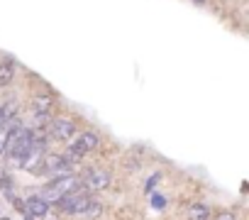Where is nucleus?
Returning a JSON list of instances; mask_svg holds the SVG:
<instances>
[{
    "label": "nucleus",
    "instance_id": "obj_1",
    "mask_svg": "<svg viewBox=\"0 0 249 220\" xmlns=\"http://www.w3.org/2000/svg\"><path fill=\"white\" fill-rule=\"evenodd\" d=\"M81 186V181H78V176H71V174H64V176H56L54 181H49L47 186H44V193L39 196V198H44L47 203H56V201H61L66 193H71V191H76Z\"/></svg>",
    "mask_w": 249,
    "mask_h": 220
},
{
    "label": "nucleus",
    "instance_id": "obj_2",
    "mask_svg": "<svg viewBox=\"0 0 249 220\" xmlns=\"http://www.w3.org/2000/svg\"><path fill=\"white\" fill-rule=\"evenodd\" d=\"M90 203H93V198H90L88 193H83L81 188H76V191L66 193L61 201H56V205H59L64 213H69V215H83V213L90 208Z\"/></svg>",
    "mask_w": 249,
    "mask_h": 220
},
{
    "label": "nucleus",
    "instance_id": "obj_3",
    "mask_svg": "<svg viewBox=\"0 0 249 220\" xmlns=\"http://www.w3.org/2000/svg\"><path fill=\"white\" fill-rule=\"evenodd\" d=\"M98 147V135L95 132H81V137L69 147V162H76V159H81V157H86L88 152H93Z\"/></svg>",
    "mask_w": 249,
    "mask_h": 220
},
{
    "label": "nucleus",
    "instance_id": "obj_4",
    "mask_svg": "<svg viewBox=\"0 0 249 220\" xmlns=\"http://www.w3.org/2000/svg\"><path fill=\"white\" fill-rule=\"evenodd\" d=\"M78 181H81L83 188H88V191H105V188L110 186V174H107L105 169L90 166V169L83 171V176H81Z\"/></svg>",
    "mask_w": 249,
    "mask_h": 220
},
{
    "label": "nucleus",
    "instance_id": "obj_5",
    "mask_svg": "<svg viewBox=\"0 0 249 220\" xmlns=\"http://www.w3.org/2000/svg\"><path fill=\"white\" fill-rule=\"evenodd\" d=\"M47 147L44 145H37V142H32V147H30V152L22 157V162H20V166L25 169V171H30V174H39V166H42V159H44V152Z\"/></svg>",
    "mask_w": 249,
    "mask_h": 220
},
{
    "label": "nucleus",
    "instance_id": "obj_6",
    "mask_svg": "<svg viewBox=\"0 0 249 220\" xmlns=\"http://www.w3.org/2000/svg\"><path fill=\"white\" fill-rule=\"evenodd\" d=\"M47 132H49V137H54V140H71L73 132H76V125H73L71 120H66V118H54Z\"/></svg>",
    "mask_w": 249,
    "mask_h": 220
},
{
    "label": "nucleus",
    "instance_id": "obj_7",
    "mask_svg": "<svg viewBox=\"0 0 249 220\" xmlns=\"http://www.w3.org/2000/svg\"><path fill=\"white\" fill-rule=\"evenodd\" d=\"M73 169L71 162L64 157V154H44L42 159V166H39V174H52V171H69Z\"/></svg>",
    "mask_w": 249,
    "mask_h": 220
},
{
    "label": "nucleus",
    "instance_id": "obj_8",
    "mask_svg": "<svg viewBox=\"0 0 249 220\" xmlns=\"http://www.w3.org/2000/svg\"><path fill=\"white\" fill-rule=\"evenodd\" d=\"M25 210H27L30 218H44L49 213V203L44 198H39V196H32V198L25 201Z\"/></svg>",
    "mask_w": 249,
    "mask_h": 220
},
{
    "label": "nucleus",
    "instance_id": "obj_9",
    "mask_svg": "<svg viewBox=\"0 0 249 220\" xmlns=\"http://www.w3.org/2000/svg\"><path fill=\"white\" fill-rule=\"evenodd\" d=\"M52 105H54V98H52V95H47V93H44V95H35V98H32V113L47 118L49 110H52Z\"/></svg>",
    "mask_w": 249,
    "mask_h": 220
},
{
    "label": "nucleus",
    "instance_id": "obj_10",
    "mask_svg": "<svg viewBox=\"0 0 249 220\" xmlns=\"http://www.w3.org/2000/svg\"><path fill=\"white\" fill-rule=\"evenodd\" d=\"M13 78H15V61L10 59L0 61V86H8Z\"/></svg>",
    "mask_w": 249,
    "mask_h": 220
},
{
    "label": "nucleus",
    "instance_id": "obj_11",
    "mask_svg": "<svg viewBox=\"0 0 249 220\" xmlns=\"http://www.w3.org/2000/svg\"><path fill=\"white\" fill-rule=\"evenodd\" d=\"M188 218L191 220H208L210 218V208L203 205V203H196V205L188 208Z\"/></svg>",
    "mask_w": 249,
    "mask_h": 220
},
{
    "label": "nucleus",
    "instance_id": "obj_12",
    "mask_svg": "<svg viewBox=\"0 0 249 220\" xmlns=\"http://www.w3.org/2000/svg\"><path fill=\"white\" fill-rule=\"evenodd\" d=\"M215 220H237V218H234L232 213H217V218H215Z\"/></svg>",
    "mask_w": 249,
    "mask_h": 220
},
{
    "label": "nucleus",
    "instance_id": "obj_13",
    "mask_svg": "<svg viewBox=\"0 0 249 220\" xmlns=\"http://www.w3.org/2000/svg\"><path fill=\"white\" fill-rule=\"evenodd\" d=\"M196 3H205V0H196Z\"/></svg>",
    "mask_w": 249,
    "mask_h": 220
},
{
    "label": "nucleus",
    "instance_id": "obj_14",
    "mask_svg": "<svg viewBox=\"0 0 249 220\" xmlns=\"http://www.w3.org/2000/svg\"><path fill=\"white\" fill-rule=\"evenodd\" d=\"M0 220H8V218H0Z\"/></svg>",
    "mask_w": 249,
    "mask_h": 220
},
{
    "label": "nucleus",
    "instance_id": "obj_15",
    "mask_svg": "<svg viewBox=\"0 0 249 220\" xmlns=\"http://www.w3.org/2000/svg\"><path fill=\"white\" fill-rule=\"evenodd\" d=\"M0 176H3V171H0Z\"/></svg>",
    "mask_w": 249,
    "mask_h": 220
}]
</instances>
